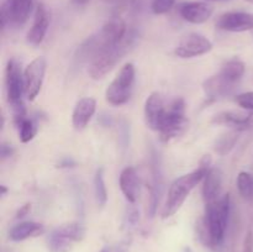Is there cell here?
Here are the masks:
<instances>
[{"label":"cell","mask_w":253,"mask_h":252,"mask_svg":"<svg viewBox=\"0 0 253 252\" xmlns=\"http://www.w3.org/2000/svg\"><path fill=\"white\" fill-rule=\"evenodd\" d=\"M212 124L226 125L236 131H246L253 128V111L250 114L237 111H221L212 118Z\"/></svg>","instance_id":"9a60e30c"},{"label":"cell","mask_w":253,"mask_h":252,"mask_svg":"<svg viewBox=\"0 0 253 252\" xmlns=\"http://www.w3.org/2000/svg\"><path fill=\"white\" fill-rule=\"evenodd\" d=\"M96 110V100L90 96L79 99L72 114V124L76 130H83L90 123Z\"/></svg>","instance_id":"e0dca14e"},{"label":"cell","mask_w":253,"mask_h":252,"mask_svg":"<svg viewBox=\"0 0 253 252\" xmlns=\"http://www.w3.org/2000/svg\"><path fill=\"white\" fill-rule=\"evenodd\" d=\"M12 152H14V148L11 147V145H9V143H2L1 151H0V155H1L2 161H4L5 158L10 157V156L12 155Z\"/></svg>","instance_id":"4dcf8cb0"},{"label":"cell","mask_w":253,"mask_h":252,"mask_svg":"<svg viewBox=\"0 0 253 252\" xmlns=\"http://www.w3.org/2000/svg\"><path fill=\"white\" fill-rule=\"evenodd\" d=\"M177 0H152L151 2V9L156 15H163L169 11L175 5Z\"/></svg>","instance_id":"4316f807"},{"label":"cell","mask_w":253,"mask_h":252,"mask_svg":"<svg viewBox=\"0 0 253 252\" xmlns=\"http://www.w3.org/2000/svg\"><path fill=\"white\" fill-rule=\"evenodd\" d=\"M136 36L132 32H127L125 39L119 43L113 44L101 54H99L88 67V73L90 78L101 79L120 62V59L128 52V49L135 43Z\"/></svg>","instance_id":"277c9868"},{"label":"cell","mask_w":253,"mask_h":252,"mask_svg":"<svg viewBox=\"0 0 253 252\" xmlns=\"http://www.w3.org/2000/svg\"><path fill=\"white\" fill-rule=\"evenodd\" d=\"M127 35V26L121 17H111L96 34L89 36L78 47L74 54V62L77 66L90 64L99 54L113 44L119 43Z\"/></svg>","instance_id":"6da1fadb"},{"label":"cell","mask_w":253,"mask_h":252,"mask_svg":"<svg viewBox=\"0 0 253 252\" xmlns=\"http://www.w3.org/2000/svg\"><path fill=\"white\" fill-rule=\"evenodd\" d=\"M94 195L99 208H104L108 203V190L104 180V169L99 168L94 175Z\"/></svg>","instance_id":"603a6c76"},{"label":"cell","mask_w":253,"mask_h":252,"mask_svg":"<svg viewBox=\"0 0 253 252\" xmlns=\"http://www.w3.org/2000/svg\"><path fill=\"white\" fill-rule=\"evenodd\" d=\"M216 27L227 32L253 31V14L245 11L224 12L216 19Z\"/></svg>","instance_id":"8fae6325"},{"label":"cell","mask_w":253,"mask_h":252,"mask_svg":"<svg viewBox=\"0 0 253 252\" xmlns=\"http://www.w3.org/2000/svg\"><path fill=\"white\" fill-rule=\"evenodd\" d=\"M49 27V12L43 4H39L35 9L34 24L26 36L27 43L31 46H39L43 42Z\"/></svg>","instance_id":"5bb4252c"},{"label":"cell","mask_w":253,"mask_h":252,"mask_svg":"<svg viewBox=\"0 0 253 252\" xmlns=\"http://www.w3.org/2000/svg\"><path fill=\"white\" fill-rule=\"evenodd\" d=\"M30 211H31V204H29V203H27V204L22 205V207L20 208L19 210H17L16 217H17V219H21V217L26 216V215L29 214Z\"/></svg>","instance_id":"1f68e13d"},{"label":"cell","mask_w":253,"mask_h":252,"mask_svg":"<svg viewBox=\"0 0 253 252\" xmlns=\"http://www.w3.org/2000/svg\"><path fill=\"white\" fill-rule=\"evenodd\" d=\"M47 62L44 57L35 58L24 71V84L25 96L30 101L35 100L41 91L43 84L44 74H46Z\"/></svg>","instance_id":"9c48e42d"},{"label":"cell","mask_w":253,"mask_h":252,"mask_svg":"<svg viewBox=\"0 0 253 252\" xmlns=\"http://www.w3.org/2000/svg\"><path fill=\"white\" fill-rule=\"evenodd\" d=\"M244 252H253V232L249 231V234L245 237Z\"/></svg>","instance_id":"f546056e"},{"label":"cell","mask_w":253,"mask_h":252,"mask_svg":"<svg viewBox=\"0 0 253 252\" xmlns=\"http://www.w3.org/2000/svg\"><path fill=\"white\" fill-rule=\"evenodd\" d=\"M120 188L126 200L131 204H135L138 195V175L133 167L124 168L120 173Z\"/></svg>","instance_id":"d6986e66"},{"label":"cell","mask_w":253,"mask_h":252,"mask_svg":"<svg viewBox=\"0 0 253 252\" xmlns=\"http://www.w3.org/2000/svg\"><path fill=\"white\" fill-rule=\"evenodd\" d=\"M47 244H48L49 252H69L73 249V245L76 244V242L72 241V240L68 239L67 236H64V235L61 234L57 229H54L53 231L49 234Z\"/></svg>","instance_id":"7402d4cb"},{"label":"cell","mask_w":253,"mask_h":252,"mask_svg":"<svg viewBox=\"0 0 253 252\" xmlns=\"http://www.w3.org/2000/svg\"><path fill=\"white\" fill-rule=\"evenodd\" d=\"M188 127V119L185 116V101L182 98H175L168 104L167 111L158 128L161 141L169 142L173 138L182 135Z\"/></svg>","instance_id":"5b68a950"},{"label":"cell","mask_w":253,"mask_h":252,"mask_svg":"<svg viewBox=\"0 0 253 252\" xmlns=\"http://www.w3.org/2000/svg\"><path fill=\"white\" fill-rule=\"evenodd\" d=\"M222 174L219 168H210L204 178L203 185V199L205 205H210L221 199Z\"/></svg>","instance_id":"2e32d148"},{"label":"cell","mask_w":253,"mask_h":252,"mask_svg":"<svg viewBox=\"0 0 253 252\" xmlns=\"http://www.w3.org/2000/svg\"><path fill=\"white\" fill-rule=\"evenodd\" d=\"M16 127L19 130V138L22 143L30 142L37 133V124L34 119H24Z\"/></svg>","instance_id":"d4e9b609"},{"label":"cell","mask_w":253,"mask_h":252,"mask_svg":"<svg viewBox=\"0 0 253 252\" xmlns=\"http://www.w3.org/2000/svg\"><path fill=\"white\" fill-rule=\"evenodd\" d=\"M5 91L6 99L11 106L12 114L26 111L22 95L25 94L24 73L20 63L15 58L9 59L5 69Z\"/></svg>","instance_id":"8992f818"},{"label":"cell","mask_w":253,"mask_h":252,"mask_svg":"<svg viewBox=\"0 0 253 252\" xmlns=\"http://www.w3.org/2000/svg\"><path fill=\"white\" fill-rule=\"evenodd\" d=\"M135 76V66L132 63H126L120 69L105 91V99L110 105L121 106L127 103L132 93Z\"/></svg>","instance_id":"52a82bcc"},{"label":"cell","mask_w":253,"mask_h":252,"mask_svg":"<svg viewBox=\"0 0 253 252\" xmlns=\"http://www.w3.org/2000/svg\"><path fill=\"white\" fill-rule=\"evenodd\" d=\"M235 88H236V84L229 82L220 73L208 78L203 84V89L207 94V98L212 99V100L230 95Z\"/></svg>","instance_id":"ac0fdd59"},{"label":"cell","mask_w":253,"mask_h":252,"mask_svg":"<svg viewBox=\"0 0 253 252\" xmlns=\"http://www.w3.org/2000/svg\"><path fill=\"white\" fill-rule=\"evenodd\" d=\"M0 190H1V192H0V195H2V197L7 193V188L5 187V185H0Z\"/></svg>","instance_id":"836d02e7"},{"label":"cell","mask_w":253,"mask_h":252,"mask_svg":"<svg viewBox=\"0 0 253 252\" xmlns=\"http://www.w3.org/2000/svg\"><path fill=\"white\" fill-rule=\"evenodd\" d=\"M212 49L210 40L200 34H189L179 42L174 49L175 56L180 58H194V57L207 54Z\"/></svg>","instance_id":"30bf717a"},{"label":"cell","mask_w":253,"mask_h":252,"mask_svg":"<svg viewBox=\"0 0 253 252\" xmlns=\"http://www.w3.org/2000/svg\"><path fill=\"white\" fill-rule=\"evenodd\" d=\"M205 1H225V0H205Z\"/></svg>","instance_id":"e575fe53"},{"label":"cell","mask_w":253,"mask_h":252,"mask_svg":"<svg viewBox=\"0 0 253 252\" xmlns=\"http://www.w3.org/2000/svg\"><path fill=\"white\" fill-rule=\"evenodd\" d=\"M246 1H249V2H252V4H253V0H246Z\"/></svg>","instance_id":"8d00e7d4"},{"label":"cell","mask_w":253,"mask_h":252,"mask_svg":"<svg viewBox=\"0 0 253 252\" xmlns=\"http://www.w3.org/2000/svg\"><path fill=\"white\" fill-rule=\"evenodd\" d=\"M100 252H108V251H106V250L105 249H104V250H101V251Z\"/></svg>","instance_id":"d590c367"},{"label":"cell","mask_w":253,"mask_h":252,"mask_svg":"<svg viewBox=\"0 0 253 252\" xmlns=\"http://www.w3.org/2000/svg\"><path fill=\"white\" fill-rule=\"evenodd\" d=\"M235 101L242 109L249 111H253V91H246L241 93L235 98Z\"/></svg>","instance_id":"83f0119b"},{"label":"cell","mask_w":253,"mask_h":252,"mask_svg":"<svg viewBox=\"0 0 253 252\" xmlns=\"http://www.w3.org/2000/svg\"><path fill=\"white\" fill-rule=\"evenodd\" d=\"M231 199L230 194L210 205H205V215L198 221V234L200 241L209 247L219 246L224 241L229 222Z\"/></svg>","instance_id":"7a4b0ae2"},{"label":"cell","mask_w":253,"mask_h":252,"mask_svg":"<svg viewBox=\"0 0 253 252\" xmlns=\"http://www.w3.org/2000/svg\"><path fill=\"white\" fill-rule=\"evenodd\" d=\"M183 20L190 24L200 25L207 22L214 12V6L208 1H184L178 6Z\"/></svg>","instance_id":"4fadbf2b"},{"label":"cell","mask_w":253,"mask_h":252,"mask_svg":"<svg viewBox=\"0 0 253 252\" xmlns=\"http://www.w3.org/2000/svg\"><path fill=\"white\" fill-rule=\"evenodd\" d=\"M138 217H140L138 210L133 207V204H131L130 207L126 209L125 216H124V226L126 227L135 226V225L138 222Z\"/></svg>","instance_id":"f1b7e54d"},{"label":"cell","mask_w":253,"mask_h":252,"mask_svg":"<svg viewBox=\"0 0 253 252\" xmlns=\"http://www.w3.org/2000/svg\"><path fill=\"white\" fill-rule=\"evenodd\" d=\"M237 189L240 195L245 199H252L253 198V177L250 173L241 172L237 175Z\"/></svg>","instance_id":"484cf974"},{"label":"cell","mask_w":253,"mask_h":252,"mask_svg":"<svg viewBox=\"0 0 253 252\" xmlns=\"http://www.w3.org/2000/svg\"><path fill=\"white\" fill-rule=\"evenodd\" d=\"M71 1H72V4L77 5V6H83V5L88 4L90 0H71Z\"/></svg>","instance_id":"d6a6232c"},{"label":"cell","mask_w":253,"mask_h":252,"mask_svg":"<svg viewBox=\"0 0 253 252\" xmlns=\"http://www.w3.org/2000/svg\"><path fill=\"white\" fill-rule=\"evenodd\" d=\"M167 103L161 93L155 91L150 94L145 103V121L146 125L153 131H158L161 123L167 111Z\"/></svg>","instance_id":"7c38bea8"},{"label":"cell","mask_w":253,"mask_h":252,"mask_svg":"<svg viewBox=\"0 0 253 252\" xmlns=\"http://www.w3.org/2000/svg\"><path fill=\"white\" fill-rule=\"evenodd\" d=\"M210 166H211V157L209 155L204 156L203 160L200 161L198 169L193 170V172L188 173L185 175H182V177H179L172 183L169 192H168L167 200H166V204L162 210L163 219H168V217L173 216L182 208L190 192L204 179L207 173L211 168Z\"/></svg>","instance_id":"3957f363"},{"label":"cell","mask_w":253,"mask_h":252,"mask_svg":"<svg viewBox=\"0 0 253 252\" xmlns=\"http://www.w3.org/2000/svg\"><path fill=\"white\" fill-rule=\"evenodd\" d=\"M237 132H239V131L232 130L230 131V132L224 133V135L220 136L216 140V142H215V152L219 153V155L221 156H225L227 155V153L231 152V150L235 147V145H236L237 138H239Z\"/></svg>","instance_id":"cb8c5ba5"},{"label":"cell","mask_w":253,"mask_h":252,"mask_svg":"<svg viewBox=\"0 0 253 252\" xmlns=\"http://www.w3.org/2000/svg\"><path fill=\"white\" fill-rule=\"evenodd\" d=\"M44 227L43 225L40 224V222L35 221H24L20 222V224L15 225L14 227H11L9 232V239L11 241L20 242L24 241V240L30 239V237H36L39 235L43 234Z\"/></svg>","instance_id":"ffe728a7"},{"label":"cell","mask_w":253,"mask_h":252,"mask_svg":"<svg viewBox=\"0 0 253 252\" xmlns=\"http://www.w3.org/2000/svg\"><path fill=\"white\" fill-rule=\"evenodd\" d=\"M245 71H246V66L244 62L240 61L239 58H232L221 67L219 73L231 83L237 84L244 77Z\"/></svg>","instance_id":"44dd1931"},{"label":"cell","mask_w":253,"mask_h":252,"mask_svg":"<svg viewBox=\"0 0 253 252\" xmlns=\"http://www.w3.org/2000/svg\"><path fill=\"white\" fill-rule=\"evenodd\" d=\"M35 0H4L1 4V29L7 25L22 26L34 9Z\"/></svg>","instance_id":"ba28073f"}]
</instances>
